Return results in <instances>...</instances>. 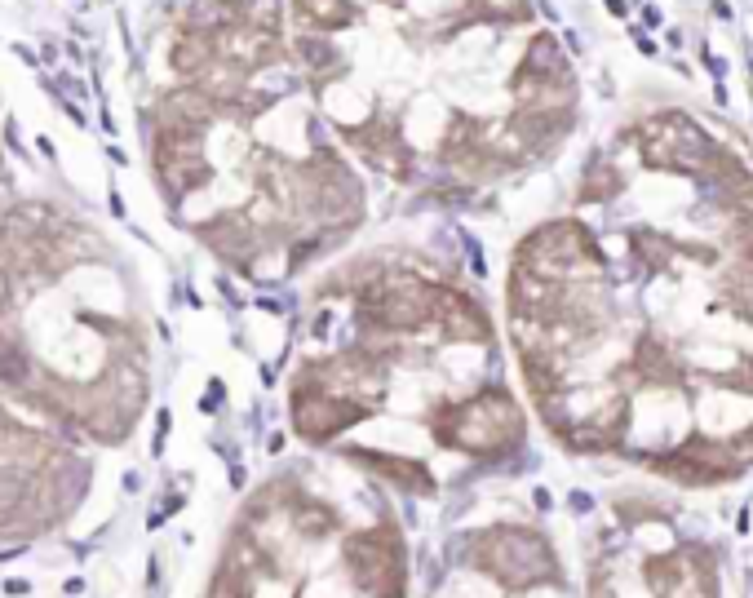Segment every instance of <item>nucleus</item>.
I'll return each instance as SVG.
<instances>
[{"instance_id": "7ed1b4c3", "label": "nucleus", "mask_w": 753, "mask_h": 598, "mask_svg": "<svg viewBox=\"0 0 753 598\" xmlns=\"http://www.w3.org/2000/svg\"><path fill=\"white\" fill-rule=\"evenodd\" d=\"M421 598H576V585L550 532L488 523L452 541Z\"/></svg>"}, {"instance_id": "f257e3e1", "label": "nucleus", "mask_w": 753, "mask_h": 598, "mask_svg": "<svg viewBox=\"0 0 753 598\" xmlns=\"http://www.w3.org/2000/svg\"><path fill=\"white\" fill-rule=\"evenodd\" d=\"M209 598H412V554L381 501L275 479L249 505Z\"/></svg>"}, {"instance_id": "20e7f679", "label": "nucleus", "mask_w": 753, "mask_h": 598, "mask_svg": "<svg viewBox=\"0 0 753 598\" xmlns=\"http://www.w3.org/2000/svg\"><path fill=\"white\" fill-rule=\"evenodd\" d=\"M297 18L315 32H342L346 23H355V5L350 0H293Z\"/></svg>"}, {"instance_id": "f03ea898", "label": "nucleus", "mask_w": 753, "mask_h": 598, "mask_svg": "<svg viewBox=\"0 0 753 598\" xmlns=\"http://www.w3.org/2000/svg\"><path fill=\"white\" fill-rule=\"evenodd\" d=\"M585 598H718V559L665 510L616 505L590 545Z\"/></svg>"}]
</instances>
